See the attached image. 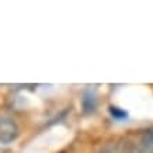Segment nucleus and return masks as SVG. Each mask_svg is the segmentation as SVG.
I'll return each instance as SVG.
<instances>
[{"mask_svg": "<svg viewBox=\"0 0 153 153\" xmlns=\"http://www.w3.org/2000/svg\"><path fill=\"white\" fill-rule=\"evenodd\" d=\"M19 138V125L7 115L0 117V145H9Z\"/></svg>", "mask_w": 153, "mask_h": 153, "instance_id": "nucleus-1", "label": "nucleus"}, {"mask_svg": "<svg viewBox=\"0 0 153 153\" xmlns=\"http://www.w3.org/2000/svg\"><path fill=\"white\" fill-rule=\"evenodd\" d=\"M80 104H82V112L86 114V115H90L96 112L98 107V98H97V91L94 87H86L82 93V100H80Z\"/></svg>", "mask_w": 153, "mask_h": 153, "instance_id": "nucleus-2", "label": "nucleus"}, {"mask_svg": "<svg viewBox=\"0 0 153 153\" xmlns=\"http://www.w3.org/2000/svg\"><path fill=\"white\" fill-rule=\"evenodd\" d=\"M138 153H153V128H149L140 135Z\"/></svg>", "mask_w": 153, "mask_h": 153, "instance_id": "nucleus-3", "label": "nucleus"}, {"mask_svg": "<svg viewBox=\"0 0 153 153\" xmlns=\"http://www.w3.org/2000/svg\"><path fill=\"white\" fill-rule=\"evenodd\" d=\"M108 112H110V115L114 118L115 121H126L128 120V111L124 110V108H120V107L117 105H110L108 107Z\"/></svg>", "mask_w": 153, "mask_h": 153, "instance_id": "nucleus-4", "label": "nucleus"}, {"mask_svg": "<svg viewBox=\"0 0 153 153\" xmlns=\"http://www.w3.org/2000/svg\"><path fill=\"white\" fill-rule=\"evenodd\" d=\"M98 153H117V148L114 145H105V146H102L100 149Z\"/></svg>", "mask_w": 153, "mask_h": 153, "instance_id": "nucleus-5", "label": "nucleus"}, {"mask_svg": "<svg viewBox=\"0 0 153 153\" xmlns=\"http://www.w3.org/2000/svg\"><path fill=\"white\" fill-rule=\"evenodd\" d=\"M124 153H136V150H135V148L132 145H128V146L124 149Z\"/></svg>", "mask_w": 153, "mask_h": 153, "instance_id": "nucleus-6", "label": "nucleus"}]
</instances>
